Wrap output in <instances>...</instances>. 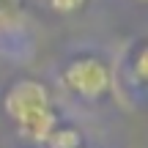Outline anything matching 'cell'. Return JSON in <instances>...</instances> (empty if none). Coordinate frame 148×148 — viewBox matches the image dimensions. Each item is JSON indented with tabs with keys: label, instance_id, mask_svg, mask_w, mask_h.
I'll list each match as a JSON object with an SVG mask.
<instances>
[{
	"label": "cell",
	"instance_id": "6da1fadb",
	"mask_svg": "<svg viewBox=\"0 0 148 148\" xmlns=\"http://www.w3.org/2000/svg\"><path fill=\"white\" fill-rule=\"evenodd\" d=\"M3 110L16 126L19 137L36 145H44L47 137L60 126L49 88L41 79H33V77H19L5 88Z\"/></svg>",
	"mask_w": 148,
	"mask_h": 148
},
{
	"label": "cell",
	"instance_id": "7a4b0ae2",
	"mask_svg": "<svg viewBox=\"0 0 148 148\" xmlns=\"http://www.w3.org/2000/svg\"><path fill=\"white\" fill-rule=\"evenodd\" d=\"M60 82L69 93L79 96L85 101H99L112 88V69L104 58L93 52L74 55L60 71Z\"/></svg>",
	"mask_w": 148,
	"mask_h": 148
},
{
	"label": "cell",
	"instance_id": "3957f363",
	"mask_svg": "<svg viewBox=\"0 0 148 148\" xmlns=\"http://www.w3.org/2000/svg\"><path fill=\"white\" fill-rule=\"evenodd\" d=\"M47 148H82V134L74 126H58L47 137Z\"/></svg>",
	"mask_w": 148,
	"mask_h": 148
},
{
	"label": "cell",
	"instance_id": "277c9868",
	"mask_svg": "<svg viewBox=\"0 0 148 148\" xmlns=\"http://www.w3.org/2000/svg\"><path fill=\"white\" fill-rule=\"evenodd\" d=\"M132 71L137 85H143L148 79V66H145V44H137V49L132 52Z\"/></svg>",
	"mask_w": 148,
	"mask_h": 148
},
{
	"label": "cell",
	"instance_id": "5b68a950",
	"mask_svg": "<svg viewBox=\"0 0 148 148\" xmlns=\"http://www.w3.org/2000/svg\"><path fill=\"white\" fill-rule=\"evenodd\" d=\"M85 3H88V0H49V5H52L58 14H71V11H79Z\"/></svg>",
	"mask_w": 148,
	"mask_h": 148
},
{
	"label": "cell",
	"instance_id": "8992f818",
	"mask_svg": "<svg viewBox=\"0 0 148 148\" xmlns=\"http://www.w3.org/2000/svg\"><path fill=\"white\" fill-rule=\"evenodd\" d=\"M22 0H0V14H16Z\"/></svg>",
	"mask_w": 148,
	"mask_h": 148
},
{
	"label": "cell",
	"instance_id": "52a82bcc",
	"mask_svg": "<svg viewBox=\"0 0 148 148\" xmlns=\"http://www.w3.org/2000/svg\"><path fill=\"white\" fill-rule=\"evenodd\" d=\"M137 3H145V0H137Z\"/></svg>",
	"mask_w": 148,
	"mask_h": 148
},
{
	"label": "cell",
	"instance_id": "ba28073f",
	"mask_svg": "<svg viewBox=\"0 0 148 148\" xmlns=\"http://www.w3.org/2000/svg\"><path fill=\"white\" fill-rule=\"evenodd\" d=\"M82 148H85V145H82Z\"/></svg>",
	"mask_w": 148,
	"mask_h": 148
}]
</instances>
